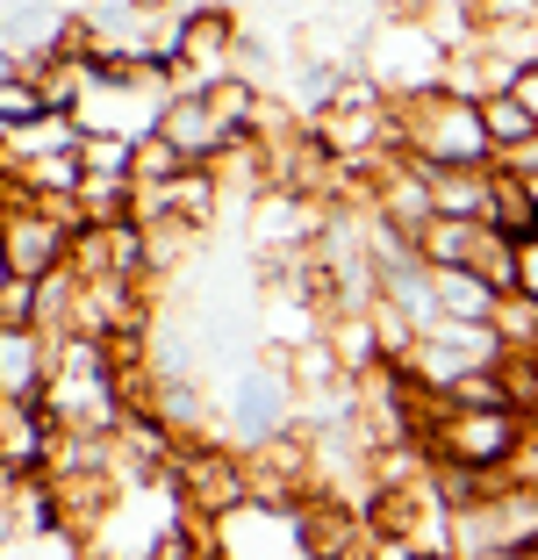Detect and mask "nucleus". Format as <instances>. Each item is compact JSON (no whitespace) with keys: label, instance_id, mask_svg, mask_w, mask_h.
Masks as SVG:
<instances>
[{"label":"nucleus","instance_id":"nucleus-7","mask_svg":"<svg viewBox=\"0 0 538 560\" xmlns=\"http://www.w3.org/2000/svg\"><path fill=\"white\" fill-rule=\"evenodd\" d=\"M517 187H524V201H531V215H538V173H517Z\"/></svg>","mask_w":538,"mask_h":560},{"label":"nucleus","instance_id":"nucleus-6","mask_svg":"<svg viewBox=\"0 0 538 560\" xmlns=\"http://www.w3.org/2000/svg\"><path fill=\"white\" fill-rule=\"evenodd\" d=\"M510 101H517L524 116L538 122V58H531V66H517V80H510Z\"/></svg>","mask_w":538,"mask_h":560},{"label":"nucleus","instance_id":"nucleus-2","mask_svg":"<svg viewBox=\"0 0 538 560\" xmlns=\"http://www.w3.org/2000/svg\"><path fill=\"white\" fill-rule=\"evenodd\" d=\"M467 22L489 44H524L538 36V0H467Z\"/></svg>","mask_w":538,"mask_h":560},{"label":"nucleus","instance_id":"nucleus-1","mask_svg":"<svg viewBox=\"0 0 538 560\" xmlns=\"http://www.w3.org/2000/svg\"><path fill=\"white\" fill-rule=\"evenodd\" d=\"M517 445H524L517 410H445V424H438V453H445V467H459V475H489V467H503Z\"/></svg>","mask_w":538,"mask_h":560},{"label":"nucleus","instance_id":"nucleus-4","mask_svg":"<svg viewBox=\"0 0 538 560\" xmlns=\"http://www.w3.org/2000/svg\"><path fill=\"white\" fill-rule=\"evenodd\" d=\"M165 130H173V151H179V159H201V151H215L230 137L223 116H215V101H179Z\"/></svg>","mask_w":538,"mask_h":560},{"label":"nucleus","instance_id":"nucleus-3","mask_svg":"<svg viewBox=\"0 0 538 560\" xmlns=\"http://www.w3.org/2000/svg\"><path fill=\"white\" fill-rule=\"evenodd\" d=\"M473 108H481V130H489V144H495V165H503V159H517V151L538 137V122L524 116V108H517L510 94H481Z\"/></svg>","mask_w":538,"mask_h":560},{"label":"nucleus","instance_id":"nucleus-5","mask_svg":"<svg viewBox=\"0 0 538 560\" xmlns=\"http://www.w3.org/2000/svg\"><path fill=\"white\" fill-rule=\"evenodd\" d=\"M517 302L538 310V237H517Z\"/></svg>","mask_w":538,"mask_h":560}]
</instances>
